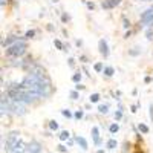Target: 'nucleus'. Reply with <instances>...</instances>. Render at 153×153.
I'll return each mask as SVG.
<instances>
[{
  "instance_id": "nucleus-19",
  "label": "nucleus",
  "mask_w": 153,
  "mask_h": 153,
  "mask_svg": "<svg viewBox=\"0 0 153 153\" xmlns=\"http://www.w3.org/2000/svg\"><path fill=\"white\" fill-rule=\"evenodd\" d=\"M72 81H74V83H76V84H78V83L81 81V74H80V72H76V74H74V75H72Z\"/></svg>"
},
{
  "instance_id": "nucleus-20",
  "label": "nucleus",
  "mask_w": 153,
  "mask_h": 153,
  "mask_svg": "<svg viewBox=\"0 0 153 153\" xmlns=\"http://www.w3.org/2000/svg\"><path fill=\"white\" fill-rule=\"evenodd\" d=\"M49 129H51V130H54V132L58 130V123L54 121V120H52V121H49Z\"/></svg>"
},
{
  "instance_id": "nucleus-35",
  "label": "nucleus",
  "mask_w": 153,
  "mask_h": 153,
  "mask_svg": "<svg viewBox=\"0 0 153 153\" xmlns=\"http://www.w3.org/2000/svg\"><path fill=\"white\" fill-rule=\"evenodd\" d=\"M87 8H89V9H94V8H95V5H94V3H91V2H87Z\"/></svg>"
},
{
  "instance_id": "nucleus-31",
  "label": "nucleus",
  "mask_w": 153,
  "mask_h": 153,
  "mask_svg": "<svg viewBox=\"0 0 153 153\" xmlns=\"http://www.w3.org/2000/svg\"><path fill=\"white\" fill-rule=\"evenodd\" d=\"M83 89H84V86H83L81 83H78V84L75 86V91H83Z\"/></svg>"
},
{
  "instance_id": "nucleus-1",
  "label": "nucleus",
  "mask_w": 153,
  "mask_h": 153,
  "mask_svg": "<svg viewBox=\"0 0 153 153\" xmlns=\"http://www.w3.org/2000/svg\"><path fill=\"white\" fill-rule=\"evenodd\" d=\"M26 49H28V45H26V42L22 38V40H19L17 43H14L12 46H9V48L6 49V55H8V57H16V58H19V57H22V55L26 54Z\"/></svg>"
},
{
  "instance_id": "nucleus-40",
  "label": "nucleus",
  "mask_w": 153,
  "mask_h": 153,
  "mask_svg": "<svg viewBox=\"0 0 153 153\" xmlns=\"http://www.w3.org/2000/svg\"><path fill=\"white\" fill-rule=\"evenodd\" d=\"M143 2H153V0H143Z\"/></svg>"
},
{
  "instance_id": "nucleus-30",
  "label": "nucleus",
  "mask_w": 153,
  "mask_h": 153,
  "mask_svg": "<svg viewBox=\"0 0 153 153\" xmlns=\"http://www.w3.org/2000/svg\"><path fill=\"white\" fill-rule=\"evenodd\" d=\"M123 22H124V25H123L124 28H129V26H130V22H127V19H126V17H123Z\"/></svg>"
},
{
  "instance_id": "nucleus-17",
  "label": "nucleus",
  "mask_w": 153,
  "mask_h": 153,
  "mask_svg": "<svg viewBox=\"0 0 153 153\" xmlns=\"http://www.w3.org/2000/svg\"><path fill=\"white\" fill-rule=\"evenodd\" d=\"M104 68H106V66L103 65V63H95V66H94L95 72H98V74H100V72H103V71H104Z\"/></svg>"
},
{
  "instance_id": "nucleus-16",
  "label": "nucleus",
  "mask_w": 153,
  "mask_h": 153,
  "mask_svg": "<svg viewBox=\"0 0 153 153\" xmlns=\"http://www.w3.org/2000/svg\"><path fill=\"white\" fill-rule=\"evenodd\" d=\"M109 130H110V133H112V135H115V133H117V132L120 130V126H118L117 123H113V124H110Z\"/></svg>"
},
{
  "instance_id": "nucleus-34",
  "label": "nucleus",
  "mask_w": 153,
  "mask_h": 153,
  "mask_svg": "<svg viewBox=\"0 0 153 153\" xmlns=\"http://www.w3.org/2000/svg\"><path fill=\"white\" fill-rule=\"evenodd\" d=\"M68 61H69V66H71V68H74V66H75V63H74L75 60H74V58H69Z\"/></svg>"
},
{
  "instance_id": "nucleus-8",
  "label": "nucleus",
  "mask_w": 153,
  "mask_h": 153,
  "mask_svg": "<svg viewBox=\"0 0 153 153\" xmlns=\"http://www.w3.org/2000/svg\"><path fill=\"white\" fill-rule=\"evenodd\" d=\"M19 40H22V38H19L17 35H8V37L5 38V40L2 42V46L8 49L9 46H12V45H14V43H17Z\"/></svg>"
},
{
  "instance_id": "nucleus-29",
  "label": "nucleus",
  "mask_w": 153,
  "mask_h": 153,
  "mask_svg": "<svg viewBox=\"0 0 153 153\" xmlns=\"http://www.w3.org/2000/svg\"><path fill=\"white\" fill-rule=\"evenodd\" d=\"M149 113H150V120L153 121V104L152 103L149 104Z\"/></svg>"
},
{
  "instance_id": "nucleus-41",
  "label": "nucleus",
  "mask_w": 153,
  "mask_h": 153,
  "mask_svg": "<svg viewBox=\"0 0 153 153\" xmlns=\"http://www.w3.org/2000/svg\"><path fill=\"white\" fill-rule=\"evenodd\" d=\"M52 2H58V0H52Z\"/></svg>"
},
{
  "instance_id": "nucleus-38",
  "label": "nucleus",
  "mask_w": 153,
  "mask_h": 153,
  "mask_svg": "<svg viewBox=\"0 0 153 153\" xmlns=\"http://www.w3.org/2000/svg\"><path fill=\"white\" fill-rule=\"evenodd\" d=\"M5 3H6V0H2V2H0V5H2V6H5Z\"/></svg>"
},
{
  "instance_id": "nucleus-23",
  "label": "nucleus",
  "mask_w": 153,
  "mask_h": 153,
  "mask_svg": "<svg viewBox=\"0 0 153 153\" xmlns=\"http://www.w3.org/2000/svg\"><path fill=\"white\" fill-rule=\"evenodd\" d=\"M146 37L149 38V40H152V38H153V26H152V25H150V28L146 31Z\"/></svg>"
},
{
  "instance_id": "nucleus-7",
  "label": "nucleus",
  "mask_w": 153,
  "mask_h": 153,
  "mask_svg": "<svg viewBox=\"0 0 153 153\" xmlns=\"http://www.w3.org/2000/svg\"><path fill=\"white\" fill-rule=\"evenodd\" d=\"M121 2L123 0H103V2H101V6H103V9H113V8H117Z\"/></svg>"
},
{
  "instance_id": "nucleus-5",
  "label": "nucleus",
  "mask_w": 153,
  "mask_h": 153,
  "mask_svg": "<svg viewBox=\"0 0 153 153\" xmlns=\"http://www.w3.org/2000/svg\"><path fill=\"white\" fill-rule=\"evenodd\" d=\"M11 110L14 112L16 115H25L26 113V107H25V104L23 103H17V101H12L11 103Z\"/></svg>"
},
{
  "instance_id": "nucleus-33",
  "label": "nucleus",
  "mask_w": 153,
  "mask_h": 153,
  "mask_svg": "<svg viewBox=\"0 0 153 153\" xmlns=\"http://www.w3.org/2000/svg\"><path fill=\"white\" fill-rule=\"evenodd\" d=\"M61 20H63V22H65V23H66V22H69V16H66V14H63V17H61Z\"/></svg>"
},
{
  "instance_id": "nucleus-3",
  "label": "nucleus",
  "mask_w": 153,
  "mask_h": 153,
  "mask_svg": "<svg viewBox=\"0 0 153 153\" xmlns=\"http://www.w3.org/2000/svg\"><path fill=\"white\" fill-rule=\"evenodd\" d=\"M141 22L144 25H147V26L153 25V6H150L149 9H146L143 14H141Z\"/></svg>"
},
{
  "instance_id": "nucleus-24",
  "label": "nucleus",
  "mask_w": 153,
  "mask_h": 153,
  "mask_svg": "<svg viewBox=\"0 0 153 153\" xmlns=\"http://www.w3.org/2000/svg\"><path fill=\"white\" fill-rule=\"evenodd\" d=\"M61 113H63V117H66V118H72V112L68 110V109H63Z\"/></svg>"
},
{
  "instance_id": "nucleus-28",
  "label": "nucleus",
  "mask_w": 153,
  "mask_h": 153,
  "mask_svg": "<svg viewBox=\"0 0 153 153\" xmlns=\"http://www.w3.org/2000/svg\"><path fill=\"white\" fill-rule=\"evenodd\" d=\"M115 118H117V121L123 118V110H121V109H120V110H118L117 113H115Z\"/></svg>"
},
{
  "instance_id": "nucleus-26",
  "label": "nucleus",
  "mask_w": 153,
  "mask_h": 153,
  "mask_svg": "<svg viewBox=\"0 0 153 153\" xmlns=\"http://www.w3.org/2000/svg\"><path fill=\"white\" fill-rule=\"evenodd\" d=\"M74 117H75L76 120H81V118L84 117V112H83V110H76V112H75V115H74Z\"/></svg>"
},
{
  "instance_id": "nucleus-37",
  "label": "nucleus",
  "mask_w": 153,
  "mask_h": 153,
  "mask_svg": "<svg viewBox=\"0 0 153 153\" xmlns=\"http://www.w3.org/2000/svg\"><path fill=\"white\" fill-rule=\"evenodd\" d=\"M97 153H106V152H104L103 149H100V150H97Z\"/></svg>"
},
{
  "instance_id": "nucleus-13",
  "label": "nucleus",
  "mask_w": 153,
  "mask_h": 153,
  "mask_svg": "<svg viewBox=\"0 0 153 153\" xmlns=\"http://www.w3.org/2000/svg\"><path fill=\"white\" fill-rule=\"evenodd\" d=\"M106 146H107V149L113 150V149H117V147H118V141H117V139H113V138H110Z\"/></svg>"
},
{
  "instance_id": "nucleus-21",
  "label": "nucleus",
  "mask_w": 153,
  "mask_h": 153,
  "mask_svg": "<svg viewBox=\"0 0 153 153\" xmlns=\"http://www.w3.org/2000/svg\"><path fill=\"white\" fill-rule=\"evenodd\" d=\"M98 112H100V113H107V112H109V104H101V106L98 107Z\"/></svg>"
},
{
  "instance_id": "nucleus-25",
  "label": "nucleus",
  "mask_w": 153,
  "mask_h": 153,
  "mask_svg": "<svg viewBox=\"0 0 153 153\" xmlns=\"http://www.w3.org/2000/svg\"><path fill=\"white\" fill-rule=\"evenodd\" d=\"M35 35V31L34 29H31V31H28L26 34H25V38H26V40H29V38H32Z\"/></svg>"
},
{
  "instance_id": "nucleus-4",
  "label": "nucleus",
  "mask_w": 153,
  "mask_h": 153,
  "mask_svg": "<svg viewBox=\"0 0 153 153\" xmlns=\"http://www.w3.org/2000/svg\"><path fill=\"white\" fill-rule=\"evenodd\" d=\"M25 153H42V144L34 139V141H31V143L26 146V149H25Z\"/></svg>"
},
{
  "instance_id": "nucleus-14",
  "label": "nucleus",
  "mask_w": 153,
  "mask_h": 153,
  "mask_svg": "<svg viewBox=\"0 0 153 153\" xmlns=\"http://www.w3.org/2000/svg\"><path fill=\"white\" fill-rule=\"evenodd\" d=\"M71 136V133L68 132V130H63L60 135H58V138H60V141H68V138Z\"/></svg>"
},
{
  "instance_id": "nucleus-32",
  "label": "nucleus",
  "mask_w": 153,
  "mask_h": 153,
  "mask_svg": "<svg viewBox=\"0 0 153 153\" xmlns=\"http://www.w3.org/2000/svg\"><path fill=\"white\" fill-rule=\"evenodd\" d=\"M58 152H61V153H65V152H66V147L60 144V146H58Z\"/></svg>"
},
{
  "instance_id": "nucleus-6",
  "label": "nucleus",
  "mask_w": 153,
  "mask_h": 153,
  "mask_svg": "<svg viewBox=\"0 0 153 153\" xmlns=\"http://www.w3.org/2000/svg\"><path fill=\"white\" fill-rule=\"evenodd\" d=\"M98 51H100V54L103 55L104 58H107V57H109L110 51H109V45H107V42L104 40V38H101V40L98 42Z\"/></svg>"
},
{
  "instance_id": "nucleus-27",
  "label": "nucleus",
  "mask_w": 153,
  "mask_h": 153,
  "mask_svg": "<svg viewBox=\"0 0 153 153\" xmlns=\"http://www.w3.org/2000/svg\"><path fill=\"white\" fill-rule=\"evenodd\" d=\"M71 98L72 100H78V91H72L71 92Z\"/></svg>"
},
{
  "instance_id": "nucleus-15",
  "label": "nucleus",
  "mask_w": 153,
  "mask_h": 153,
  "mask_svg": "<svg viewBox=\"0 0 153 153\" xmlns=\"http://www.w3.org/2000/svg\"><path fill=\"white\" fill-rule=\"evenodd\" d=\"M54 45H55V48L60 49V51H66V49H65V45H63V42L58 40V38H55V40H54Z\"/></svg>"
},
{
  "instance_id": "nucleus-11",
  "label": "nucleus",
  "mask_w": 153,
  "mask_h": 153,
  "mask_svg": "<svg viewBox=\"0 0 153 153\" xmlns=\"http://www.w3.org/2000/svg\"><path fill=\"white\" fill-rule=\"evenodd\" d=\"M75 141H76V144H78L83 150H87V141H86L83 136H76V138H75Z\"/></svg>"
},
{
  "instance_id": "nucleus-22",
  "label": "nucleus",
  "mask_w": 153,
  "mask_h": 153,
  "mask_svg": "<svg viewBox=\"0 0 153 153\" xmlns=\"http://www.w3.org/2000/svg\"><path fill=\"white\" fill-rule=\"evenodd\" d=\"M138 129H139V132H143V133H149V127L146 124H143V123H139Z\"/></svg>"
},
{
  "instance_id": "nucleus-39",
  "label": "nucleus",
  "mask_w": 153,
  "mask_h": 153,
  "mask_svg": "<svg viewBox=\"0 0 153 153\" xmlns=\"http://www.w3.org/2000/svg\"><path fill=\"white\" fill-rule=\"evenodd\" d=\"M133 153H144V152H141V150H139V149H138V150H135Z\"/></svg>"
},
{
  "instance_id": "nucleus-2",
  "label": "nucleus",
  "mask_w": 153,
  "mask_h": 153,
  "mask_svg": "<svg viewBox=\"0 0 153 153\" xmlns=\"http://www.w3.org/2000/svg\"><path fill=\"white\" fill-rule=\"evenodd\" d=\"M19 139H20V132L19 130H11L6 135V139H5V143H3V152L11 153L12 150H14V147H16Z\"/></svg>"
},
{
  "instance_id": "nucleus-9",
  "label": "nucleus",
  "mask_w": 153,
  "mask_h": 153,
  "mask_svg": "<svg viewBox=\"0 0 153 153\" xmlns=\"http://www.w3.org/2000/svg\"><path fill=\"white\" fill-rule=\"evenodd\" d=\"M11 112V103H9V97L2 95V115H8Z\"/></svg>"
},
{
  "instance_id": "nucleus-36",
  "label": "nucleus",
  "mask_w": 153,
  "mask_h": 153,
  "mask_svg": "<svg viewBox=\"0 0 153 153\" xmlns=\"http://www.w3.org/2000/svg\"><path fill=\"white\" fill-rule=\"evenodd\" d=\"M11 153H25V150H12Z\"/></svg>"
},
{
  "instance_id": "nucleus-18",
  "label": "nucleus",
  "mask_w": 153,
  "mask_h": 153,
  "mask_svg": "<svg viewBox=\"0 0 153 153\" xmlns=\"http://www.w3.org/2000/svg\"><path fill=\"white\" fill-rule=\"evenodd\" d=\"M100 94H92L91 97H89V101H91V103H98V101H100Z\"/></svg>"
},
{
  "instance_id": "nucleus-12",
  "label": "nucleus",
  "mask_w": 153,
  "mask_h": 153,
  "mask_svg": "<svg viewBox=\"0 0 153 153\" xmlns=\"http://www.w3.org/2000/svg\"><path fill=\"white\" fill-rule=\"evenodd\" d=\"M103 74L107 76V78H110V76H113V74H115V69H113L112 66H106L104 71H103Z\"/></svg>"
},
{
  "instance_id": "nucleus-10",
  "label": "nucleus",
  "mask_w": 153,
  "mask_h": 153,
  "mask_svg": "<svg viewBox=\"0 0 153 153\" xmlns=\"http://www.w3.org/2000/svg\"><path fill=\"white\" fill-rule=\"evenodd\" d=\"M92 138H94L95 146H100V144H101V139H100V130H98V127H97V126H94V127H92Z\"/></svg>"
}]
</instances>
